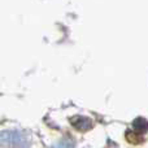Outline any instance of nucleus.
I'll use <instances>...</instances> for the list:
<instances>
[{
	"label": "nucleus",
	"instance_id": "nucleus-1",
	"mask_svg": "<svg viewBox=\"0 0 148 148\" xmlns=\"http://www.w3.org/2000/svg\"><path fill=\"white\" fill-rule=\"evenodd\" d=\"M0 140H4L5 143L10 144L12 147L17 148H25L27 147V140L26 136L22 135L21 133H14V131H8V133H3L0 135Z\"/></svg>",
	"mask_w": 148,
	"mask_h": 148
},
{
	"label": "nucleus",
	"instance_id": "nucleus-2",
	"mask_svg": "<svg viewBox=\"0 0 148 148\" xmlns=\"http://www.w3.org/2000/svg\"><path fill=\"white\" fill-rule=\"evenodd\" d=\"M70 123L73 125L74 129L82 131V133H86V131L92 129V121L88 117H84V116H74L70 118Z\"/></svg>",
	"mask_w": 148,
	"mask_h": 148
},
{
	"label": "nucleus",
	"instance_id": "nucleus-3",
	"mask_svg": "<svg viewBox=\"0 0 148 148\" xmlns=\"http://www.w3.org/2000/svg\"><path fill=\"white\" fill-rule=\"evenodd\" d=\"M133 129L135 133L140 134V135L144 133H147L148 131V121L143 117H136L135 120L133 121Z\"/></svg>",
	"mask_w": 148,
	"mask_h": 148
},
{
	"label": "nucleus",
	"instance_id": "nucleus-4",
	"mask_svg": "<svg viewBox=\"0 0 148 148\" xmlns=\"http://www.w3.org/2000/svg\"><path fill=\"white\" fill-rule=\"evenodd\" d=\"M126 140H127L130 144H135V146H136V144L143 143V142H144V138H143V135H140V134L135 133V131L127 130V131H126Z\"/></svg>",
	"mask_w": 148,
	"mask_h": 148
},
{
	"label": "nucleus",
	"instance_id": "nucleus-5",
	"mask_svg": "<svg viewBox=\"0 0 148 148\" xmlns=\"http://www.w3.org/2000/svg\"><path fill=\"white\" fill-rule=\"evenodd\" d=\"M53 148H74V144L70 140H68V139H62L59 143L55 144Z\"/></svg>",
	"mask_w": 148,
	"mask_h": 148
}]
</instances>
